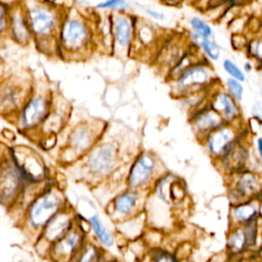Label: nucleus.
Listing matches in <instances>:
<instances>
[{"label": "nucleus", "instance_id": "9d476101", "mask_svg": "<svg viewBox=\"0 0 262 262\" xmlns=\"http://www.w3.org/2000/svg\"><path fill=\"white\" fill-rule=\"evenodd\" d=\"M247 131L248 130L243 131V124L241 121L234 123H225L207 135L203 143L206 146L210 157L217 162L229 152L235 142Z\"/></svg>", "mask_w": 262, "mask_h": 262}, {"label": "nucleus", "instance_id": "bb28decb", "mask_svg": "<svg viewBox=\"0 0 262 262\" xmlns=\"http://www.w3.org/2000/svg\"><path fill=\"white\" fill-rule=\"evenodd\" d=\"M198 49H202L207 60L215 61L218 60L221 54L220 46L213 38H204L198 46Z\"/></svg>", "mask_w": 262, "mask_h": 262}, {"label": "nucleus", "instance_id": "2eb2a0df", "mask_svg": "<svg viewBox=\"0 0 262 262\" xmlns=\"http://www.w3.org/2000/svg\"><path fill=\"white\" fill-rule=\"evenodd\" d=\"M33 88L15 79L0 82V114L14 118L30 97Z\"/></svg>", "mask_w": 262, "mask_h": 262}, {"label": "nucleus", "instance_id": "2f4dec72", "mask_svg": "<svg viewBox=\"0 0 262 262\" xmlns=\"http://www.w3.org/2000/svg\"><path fill=\"white\" fill-rule=\"evenodd\" d=\"M225 91L237 102L243 99L244 86L237 80L228 77L225 82Z\"/></svg>", "mask_w": 262, "mask_h": 262}, {"label": "nucleus", "instance_id": "7ed1b4c3", "mask_svg": "<svg viewBox=\"0 0 262 262\" xmlns=\"http://www.w3.org/2000/svg\"><path fill=\"white\" fill-rule=\"evenodd\" d=\"M120 161L119 144L113 140H100L74 164H79L77 173L82 181L98 183L112 177L120 168Z\"/></svg>", "mask_w": 262, "mask_h": 262}, {"label": "nucleus", "instance_id": "412c9836", "mask_svg": "<svg viewBox=\"0 0 262 262\" xmlns=\"http://www.w3.org/2000/svg\"><path fill=\"white\" fill-rule=\"evenodd\" d=\"M189 123L195 137L203 142L207 135L226 122L209 104H206L190 113Z\"/></svg>", "mask_w": 262, "mask_h": 262}, {"label": "nucleus", "instance_id": "20e7f679", "mask_svg": "<svg viewBox=\"0 0 262 262\" xmlns=\"http://www.w3.org/2000/svg\"><path fill=\"white\" fill-rule=\"evenodd\" d=\"M66 207L67 198L62 189L47 183L26 207L24 225L40 234L45 225Z\"/></svg>", "mask_w": 262, "mask_h": 262}, {"label": "nucleus", "instance_id": "f8f14e48", "mask_svg": "<svg viewBox=\"0 0 262 262\" xmlns=\"http://www.w3.org/2000/svg\"><path fill=\"white\" fill-rule=\"evenodd\" d=\"M148 191H139L130 188H124L119 191L108 203L107 213L116 222H122L143 212L145 203L144 194Z\"/></svg>", "mask_w": 262, "mask_h": 262}, {"label": "nucleus", "instance_id": "473e14b6", "mask_svg": "<svg viewBox=\"0 0 262 262\" xmlns=\"http://www.w3.org/2000/svg\"><path fill=\"white\" fill-rule=\"evenodd\" d=\"M129 6V3L123 0H108V1H102L95 5L96 8L101 10H111V12L116 11H126L127 7Z\"/></svg>", "mask_w": 262, "mask_h": 262}, {"label": "nucleus", "instance_id": "1a4fd4ad", "mask_svg": "<svg viewBox=\"0 0 262 262\" xmlns=\"http://www.w3.org/2000/svg\"><path fill=\"white\" fill-rule=\"evenodd\" d=\"M228 195L231 205L241 202L260 200L262 196V173L243 170L228 176Z\"/></svg>", "mask_w": 262, "mask_h": 262}, {"label": "nucleus", "instance_id": "6e6552de", "mask_svg": "<svg viewBox=\"0 0 262 262\" xmlns=\"http://www.w3.org/2000/svg\"><path fill=\"white\" fill-rule=\"evenodd\" d=\"M216 75L210 62L204 58L185 69L170 81L171 91L177 98H183L209 90L216 83Z\"/></svg>", "mask_w": 262, "mask_h": 262}, {"label": "nucleus", "instance_id": "5701e85b", "mask_svg": "<svg viewBox=\"0 0 262 262\" xmlns=\"http://www.w3.org/2000/svg\"><path fill=\"white\" fill-rule=\"evenodd\" d=\"M260 200H251L233 204L230 207L229 216L232 226L245 225L260 217Z\"/></svg>", "mask_w": 262, "mask_h": 262}, {"label": "nucleus", "instance_id": "c9c22d12", "mask_svg": "<svg viewBox=\"0 0 262 262\" xmlns=\"http://www.w3.org/2000/svg\"><path fill=\"white\" fill-rule=\"evenodd\" d=\"M230 42H231V46H232V48H234V50H246L248 42H249V38L244 33L231 34Z\"/></svg>", "mask_w": 262, "mask_h": 262}, {"label": "nucleus", "instance_id": "79ce46f5", "mask_svg": "<svg viewBox=\"0 0 262 262\" xmlns=\"http://www.w3.org/2000/svg\"><path fill=\"white\" fill-rule=\"evenodd\" d=\"M260 167H261V170H260V171H261V173H262V162H260Z\"/></svg>", "mask_w": 262, "mask_h": 262}, {"label": "nucleus", "instance_id": "423d86ee", "mask_svg": "<svg viewBox=\"0 0 262 262\" xmlns=\"http://www.w3.org/2000/svg\"><path fill=\"white\" fill-rule=\"evenodd\" d=\"M163 168L160 159L154 152L140 151L127 168L126 188L150 192L156 182L167 173Z\"/></svg>", "mask_w": 262, "mask_h": 262}, {"label": "nucleus", "instance_id": "6ab92c4d", "mask_svg": "<svg viewBox=\"0 0 262 262\" xmlns=\"http://www.w3.org/2000/svg\"><path fill=\"white\" fill-rule=\"evenodd\" d=\"M259 218L245 225L232 226L227 237V249L230 254H242L257 244L259 235Z\"/></svg>", "mask_w": 262, "mask_h": 262}, {"label": "nucleus", "instance_id": "cd10ccee", "mask_svg": "<svg viewBox=\"0 0 262 262\" xmlns=\"http://www.w3.org/2000/svg\"><path fill=\"white\" fill-rule=\"evenodd\" d=\"M135 41H138L144 46L151 45L156 41V32L148 24L139 26L137 21L135 27Z\"/></svg>", "mask_w": 262, "mask_h": 262}, {"label": "nucleus", "instance_id": "dca6fc26", "mask_svg": "<svg viewBox=\"0 0 262 262\" xmlns=\"http://www.w3.org/2000/svg\"><path fill=\"white\" fill-rule=\"evenodd\" d=\"M86 242L85 231L77 224L68 234L50 246L49 258L53 262H71L81 252Z\"/></svg>", "mask_w": 262, "mask_h": 262}, {"label": "nucleus", "instance_id": "a878e982", "mask_svg": "<svg viewBox=\"0 0 262 262\" xmlns=\"http://www.w3.org/2000/svg\"><path fill=\"white\" fill-rule=\"evenodd\" d=\"M103 251L97 245L86 242L81 252L71 262H102Z\"/></svg>", "mask_w": 262, "mask_h": 262}, {"label": "nucleus", "instance_id": "f3484780", "mask_svg": "<svg viewBox=\"0 0 262 262\" xmlns=\"http://www.w3.org/2000/svg\"><path fill=\"white\" fill-rule=\"evenodd\" d=\"M76 215L70 205L56 214L42 229L39 234V242L50 246L68 234L76 225Z\"/></svg>", "mask_w": 262, "mask_h": 262}, {"label": "nucleus", "instance_id": "a19ab883", "mask_svg": "<svg viewBox=\"0 0 262 262\" xmlns=\"http://www.w3.org/2000/svg\"><path fill=\"white\" fill-rule=\"evenodd\" d=\"M105 262H119V261L116 260V259H113V260H108V261H105Z\"/></svg>", "mask_w": 262, "mask_h": 262}, {"label": "nucleus", "instance_id": "f257e3e1", "mask_svg": "<svg viewBox=\"0 0 262 262\" xmlns=\"http://www.w3.org/2000/svg\"><path fill=\"white\" fill-rule=\"evenodd\" d=\"M91 21L78 8H66L58 34L56 55L69 60H82L94 48Z\"/></svg>", "mask_w": 262, "mask_h": 262}, {"label": "nucleus", "instance_id": "393cba45", "mask_svg": "<svg viewBox=\"0 0 262 262\" xmlns=\"http://www.w3.org/2000/svg\"><path fill=\"white\" fill-rule=\"evenodd\" d=\"M90 229L92 230L95 238L104 248H112L115 245V237L111 230L103 224L99 216L92 215L88 218Z\"/></svg>", "mask_w": 262, "mask_h": 262}, {"label": "nucleus", "instance_id": "ea45409f", "mask_svg": "<svg viewBox=\"0 0 262 262\" xmlns=\"http://www.w3.org/2000/svg\"><path fill=\"white\" fill-rule=\"evenodd\" d=\"M178 262H190V261L187 260V259H181V260H179Z\"/></svg>", "mask_w": 262, "mask_h": 262}, {"label": "nucleus", "instance_id": "e433bc0d", "mask_svg": "<svg viewBox=\"0 0 262 262\" xmlns=\"http://www.w3.org/2000/svg\"><path fill=\"white\" fill-rule=\"evenodd\" d=\"M251 114L253 119H255L258 123L262 124V100H258L253 104Z\"/></svg>", "mask_w": 262, "mask_h": 262}, {"label": "nucleus", "instance_id": "37998d69", "mask_svg": "<svg viewBox=\"0 0 262 262\" xmlns=\"http://www.w3.org/2000/svg\"><path fill=\"white\" fill-rule=\"evenodd\" d=\"M230 262H235V261H230Z\"/></svg>", "mask_w": 262, "mask_h": 262}, {"label": "nucleus", "instance_id": "72a5a7b5", "mask_svg": "<svg viewBox=\"0 0 262 262\" xmlns=\"http://www.w3.org/2000/svg\"><path fill=\"white\" fill-rule=\"evenodd\" d=\"M8 8L9 4L0 2V38L8 35Z\"/></svg>", "mask_w": 262, "mask_h": 262}, {"label": "nucleus", "instance_id": "4c0bfd02", "mask_svg": "<svg viewBox=\"0 0 262 262\" xmlns=\"http://www.w3.org/2000/svg\"><path fill=\"white\" fill-rule=\"evenodd\" d=\"M144 12L147 14V16H149L152 19L160 20V21H163V20L166 19L165 14L162 11H159L157 9H154V8H150V7H145Z\"/></svg>", "mask_w": 262, "mask_h": 262}, {"label": "nucleus", "instance_id": "58836bf2", "mask_svg": "<svg viewBox=\"0 0 262 262\" xmlns=\"http://www.w3.org/2000/svg\"><path fill=\"white\" fill-rule=\"evenodd\" d=\"M256 148H257V154L259 156L260 162H262V137H258L256 139Z\"/></svg>", "mask_w": 262, "mask_h": 262}, {"label": "nucleus", "instance_id": "f03ea898", "mask_svg": "<svg viewBox=\"0 0 262 262\" xmlns=\"http://www.w3.org/2000/svg\"><path fill=\"white\" fill-rule=\"evenodd\" d=\"M33 42L44 54L53 55L57 52V34L66 8L54 2H24Z\"/></svg>", "mask_w": 262, "mask_h": 262}, {"label": "nucleus", "instance_id": "4468645a", "mask_svg": "<svg viewBox=\"0 0 262 262\" xmlns=\"http://www.w3.org/2000/svg\"><path fill=\"white\" fill-rule=\"evenodd\" d=\"M10 156L27 183H42L47 177V169L38 152L29 146L11 148Z\"/></svg>", "mask_w": 262, "mask_h": 262}, {"label": "nucleus", "instance_id": "c756f323", "mask_svg": "<svg viewBox=\"0 0 262 262\" xmlns=\"http://www.w3.org/2000/svg\"><path fill=\"white\" fill-rule=\"evenodd\" d=\"M189 25L191 28V32H193L202 37L212 38L213 30H212L211 26L208 23H206L204 19L194 16V17L190 18Z\"/></svg>", "mask_w": 262, "mask_h": 262}, {"label": "nucleus", "instance_id": "b1692460", "mask_svg": "<svg viewBox=\"0 0 262 262\" xmlns=\"http://www.w3.org/2000/svg\"><path fill=\"white\" fill-rule=\"evenodd\" d=\"M144 221L145 215L144 212H142L134 217L117 223V228L119 232L126 238L135 239L142 234L144 230Z\"/></svg>", "mask_w": 262, "mask_h": 262}, {"label": "nucleus", "instance_id": "9b49d317", "mask_svg": "<svg viewBox=\"0 0 262 262\" xmlns=\"http://www.w3.org/2000/svg\"><path fill=\"white\" fill-rule=\"evenodd\" d=\"M112 17V52L119 57H128L135 41L137 20L126 11L111 12Z\"/></svg>", "mask_w": 262, "mask_h": 262}, {"label": "nucleus", "instance_id": "ddd939ff", "mask_svg": "<svg viewBox=\"0 0 262 262\" xmlns=\"http://www.w3.org/2000/svg\"><path fill=\"white\" fill-rule=\"evenodd\" d=\"M28 183L13 163L11 156L0 160V204L13 206Z\"/></svg>", "mask_w": 262, "mask_h": 262}, {"label": "nucleus", "instance_id": "aec40b11", "mask_svg": "<svg viewBox=\"0 0 262 262\" xmlns=\"http://www.w3.org/2000/svg\"><path fill=\"white\" fill-rule=\"evenodd\" d=\"M208 104L217 112L226 123H234L242 119L238 102L235 101L225 89L217 87L216 83L209 89Z\"/></svg>", "mask_w": 262, "mask_h": 262}, {"label": "nucleus", "instance_id": "0eeeda50", "mask_svg": "<svg viewBox=\"0 0 262 262\" xmlns=\"http://www.w3.org/2000/svg\"><path fill=\"white\" fill-rule=\"evenodd\" d=\"M54 103V96L49 88L38 87L33 91L24 106L14 117V122L21 132L39 130Z\"/></svg>", "mask_w": 262, "mask_h": 262}, {"label": "nucleus", "instance_id": "a211bd4d", "mask_svg": "<svg viewBox=\"0 0 262 262\" xmlns=\"http://www.w3.org/2000/svg\"><path fill=\"white\" fill-rule=\"evenodd\" d=\"M8 35L19 45L26 46L33 42L24 2H13L8 8Z\"/></svg>", "mask_w": 262, "mask_h": 262}, {"label": "nucleus", "instance_id": "c85d7f7f", "mask_svg": "<svg viewBox=\"0 0 262 262\" xmlns=\"http://www.w3.org/2000/svg\"><path fill=\"white\" fill-rule=\"evenodd\" d=\"M246 51L250 58L262 64V33L249 38Z\"/></svg>", "mask_w": 262, "mask_h": 262}, {"label": "nucleus", "instance_id": "f704fd0d", "mask_svg": "<svg viewBox=\"0 0 262 262\" xmlns=\"http://www.w3.org/2000/svg\"><path fill=\"white\" fill-rule=\"evenodd\" d=\"M151 262H178L176 256L166 250H155L151 256Z\"/></svg>", "mask_w": 262, "mask_h": 262}, {"label": "nucleus", "instance_id": "4be33fe9", "mask_svg": "<svg viewBox=\"0 0 262 262\" xmlns=\"http://www.w3.org/2000/svg\"><path fill=\"white\" fill-rule=\"evenodd\" d=\"M247 133L248 132H246L235 142L233 147L224 158L216 162V164L225 174H227V176L241 172L243 170H250L249 164H251V154L249 144L245 140Z\"/></svg>", "mask_w": 262, "mask_h": 262}, {"label": "nucleus", "instance_id": "7c9ffc66", "mask_svg": "<svg viewBox=\"0 0 262 262\" xmlns=\"http://www.w3.org/2000/svg\"><path fill=\"white\" fill-rule=\"evenodd\" d=\"M222 68L227 73L229 78L237 80L238 82H244L246 80L245 72L230 58H224L222 61Z\"/></svg>", "mask_w": 262, "mask_h": 262}, {"label": "nucleus", "instance_id": "39448f33", "mask_svg": "<svg viewBox=\"0 0 262 262\" xmlns=\"http://www.w3.org/2000/svg\"><path fill=\"white\" fill-rule=\"evenodd\" d=\"M104 123L96 120H85L74 124L66 135L61 148V162L73 165L83 158L101 139Z\"/></svg>", "mask_w": 262, "mask_h": 262}]
</instances>
